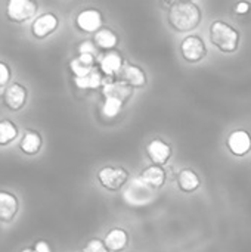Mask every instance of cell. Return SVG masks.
Instances as JSON below:
<instances>
[{"label": "cell", "mask_w": 251, "mask_h": 252, "mask_svg": "<svg viewBox=\"0 0 251 252\" xmlns=\"http://www.w3.org/2000/svg\"><path fill=\"white\" fill-rule=\"evenodd\" d=\"M203 19L200 6L194 1H173L167 10V21L178 32L194 31Z\"/></svg>", "instance_id": "1"}, {"label": "cell", "mask_w": 251, "mask_h": 252, "mask_svg": "<svg viewBox=\"0 0 251 252\" xmlns=\"http://www.w3.org/2000/svg\"><path fill=\"white\" fill-rule=\"evenodd\" d=\"M210 40L223 53H234L240 46V32L231 24L213 21L210 25Z\"/></svg>", "instance_id": "2"}, {"label": "cell", "mask_w": 251, "mask_h": 252, "mask_svg": "<svg viewBox=\"0 0 251 252\" xmlns=\"http://www.w3.org/2000/svg\"><path fill=\"white\" fill-rule=\"evenodd\" d=\"M96 179L104 189H107L109 192H117V190L123 189V186L127 183L129 171L123 167L107 165L98 171Z\"/></svg>", "instance_id": "3"}, {"label": "cell", "mask_w": 251, "mask_h": 252, "mask_svg": "<svg viewBox=\"0 0 251 252\" xmlns=\"http://www.w3.org/2000/svg\"><path fill=\"white\" fill-rule=\"evenodd\" d=\"M38 4L33 0H10L6 4V16L9 21L22 24L37 13Z\"/></svg>", "instance_id": "4"}, {"label": "cell", "mask_w": 251, "mask_h": 252, "mask_svg": "<svg viewBox=\"0 0 251 252\" xmlns=\"http://www.w3.org/2000/svg\"><path fill=\"white\" fill-rule=\"evenodd\" d=\"M180 55L189 63L203 61L207 55V47L200 35H186L180 43Z\"/></svg>", "instance_id": "5"}, {"label": "cell", "mask_w": 251, "mask_h": 252, "mask_svg": "<svg viewBox=\"0 0 251 252\" xmlns=\"http://www.w3.org/2000/svg\"><path fill=\"white\" fill-rule=\"evenodd\" d=\"M96 62H98L99 71L104 74V77H108V78L118 77L121 69L124 68V59L118 50L102 52L101 55H98Z\"/></svg>", "instance_id": "6"}, {"label": "cell", "mask_w": 251, "mask_h": 252, "mask_svg": "<svg viewBox=\"0 0 251 252\" xmlns=\"http://www.w3.org/2000/svg\"><path fill=\"white\" fill-rule=\"evenodd\" d=\"M102 24H104V16L101 10L93 9V7L83 9L75 16L77 28L86 34H96L99 30H102Z\"/></svg>", "instance_id": "7"}, {"label": "cell", "mask_w": 251, "mask_h": 252, "mask_svg": "<svg viewBox=\"0 0 251 252\" xmlns=\"http://www.w3.org/2000/svg\"><path fill=\"white\" fill-rule=\"evenodd\" d=\"M226 148L234 157H246L251 151V136L247 130H232L226 139Z\"/></svg>", "instance_id": "8"}, {"label": "cell", "mask_w": 251, "mask_h": 252, "mask_svg": "<svg viewBox=\"0 0 251 252\" xmlns=\"http://www.w3.org/2000/svg\"><path fill=\"white\" fill-rule=\"evenodd\" d=\"M59 27V18L52 12H44L38 15L31 24V32L36 38H46L55 32Z\"/></svg>", "instance_id": "9"}, {"label": "cell", "mask_w": 251, "mask_h": 252, "mask_svg": "<svg viewBox=\"0 0 251 252\" xmlns=\"http://www.w3.org/2000/svg\"><path fill=\"white\" fill-rule=\"evenodd\" d=\"M145 151L152 165H160V167L167 164L173 154L172 146L161 139H152L151 142H148Z\"/></svg>", "instance_id": "10"}, {"label": "cell", "mask_w": 251, "mask_h": 252, "mask_svg": "<svg viewBox=\"0 0 251 252\" xmlns=\"http://www.w3.org/2000/svg\"><path fill=\"white\" fill-rule=\"evenodd\" d=\"M3 99L10 111H21L28 100V92L21 83H12L6 87Z\"/></svg>", "instance_id": "11"}, {"label": "cell", "mask_w": 251, "mask_h": 252, "mask_svg": "<svg viewBox=\"0 0 251 252\" xmlns=\"http://www.w3.org/2000/svg\"><path fill=\"white\" fill-rule=\"evenodd\" d=\"M102 94H104V99L115 97V99L121 100L123 103H127L133 96V89L118 78L117 80L108 78V81H105L102 86Z\"/></svg>", "instance_id": "12"}, {"label": "cell", "mask_w": 251, "mask_h": 252, "mask_svg": "<svg viewBox=\"0 0 251 252\" xmlns=\"http://www.w3.org/2000/svg\"><path fill=\"white\" fill-rule=\"evenodd\" d=\"M152 190L154 189L148 188L139 179H136L127 186L124 198L130 205H142L143 201H151L152 199Z\"/></svg>", "instance_id": "13"}, {"label": "cell", "mask_w": 251, "mask_h": 252, "mask_svg": "<svg viewBox=\"0 0 251 252\" xmlns=\"http://www.w3.org/2000/svg\"><path fill=\"white\" fill-rule=\"evenodd\" d=\"M143 185H146L148 188L157 190V189H161L164 185H166V180H167V174H166V170L160 165H149L146 168H143L138 177Z\"/></svg>", "instance_id": "14"}, {"label": "cell", "mask_w": 251, "mask_h": 252, "mask_svg": "<svg viewBox=\"0 0 251 252\" xmlns=\"http://www.w3.org/2000/svg\"><path fill=\"white\" fill-rule=\"evenodd\" d=\"M117 78L129 84L132 89H142L146 86V74L138 65L126 63Z\"/></svg>", "instance_id": "15"}, {"label": "cell", "mask_w": 251, "mask_h": 252, "mask_svg": "<svg viewBox=\"0 0 251 252\" xmlns=\"http://www.w3.org/2000/svg\"><path fill=\"white\" fill-rule=\"evenodd\" d=\"M130 242L129 233L121 229V227H112L107 232L105 238H104V244L107 245V248L109 252H121L127 248Z\"/></svg>", "instance_id": "16"}, {"label": "cell", "mask_w": 251, "mask_h": 252, "mask_svg": "<svg viewBox=\"0 0 251 252\" xmlns=\"http://www.w3.org/2000/svg\"><path fill=\"white\" fill-rule=\"evenodd\" d=\"M96 59H98V58L93 56V55H77V56L70 62V69H71L74 78L84 77V75H87L89 72H92V71L98 66Z\"/></svg>", "instance_id": "17"}, {"label": "cell", "mask_w": 251, "mask_h": 252, "mask_svg": "<svg viewBox=\"0 0 251 252\" xmlns=\"http://www.w3.org/2000/svg\"><path fill=\"white\" fill-rule=\"evenodd\" d=\"M18 208H19L18 198L10 192L0 190V221L4 223L12 221L18 213Z\"/></svg>", "instance_id": "18"}, {"label": "cell", "mask_w": 251, "mask_h": 252, "mask_svg": "<svg viewBox=\"0 0 251 252\" xmlns=\"http://www.w3.org/2000/svg\"><path fill=\"white\" fill-rule=\"evenodd\" d=\"M176 183L179 189L185 193H192L200 189L201 186V179L200 176L192 170V168H183L179 171L176 177Z\"/></svg>", "instance_id": "19"}, {"label": "cell", "mask_w": 251, "mask_h": 252, "mask_svg": "<svg viewBox=\"0 0 251 252\" xmlns=\"http://www.w3.org/2000/svg\"><path fill=\"white\" fill-rule=\"evenodd\" d=\"M43 146V139L41 134L36 130H27L19 142V149L25 154V155H37L40 152Z\"/></svg>", "instance_id": "20"}, {"label": "cell", "mask_w": 251, "mask_h": 252, "mask_svg": "<svg viewBox=\"0 0 251 252\" xmlns=\"http://www.w3.org/2000/svg\"><path fill=\"white\" fill-rule=\"evenodd\" d=\"M118 35L109 30V28H102L99 30L95 35H93V43L96 44L98 49H101L102 52H111L115 50V47L118 46Z\"/></svg>", "instance_id": "21"}, {"label": "cell", "mask_w": 251, "mask_h": 252, "mask_svg": "<svg viewBox=\"0 0 251 252\" xmlns=\"http://www.w3.org/2000/svg\"><path fill=\"white\" fill-rule=\"evenodd\" d=\"M105 83V78H104V74L99 71V68L96 66L92 72H89L87 75L84 77H78V78H74V84L77 89L80 90H96V89H102Z\"/></svg>", "instance_id": "22"}, {"label": "cell", "mask_w": 251, "mask_h": 252, "mask_svg": "<svg viewBox=\"0 0 251 252\" xmlns=\"http://www.w3.org/2000/svg\"><path fill=\"white\" fill-rule=\"evenodd\" d=\"M19 136L16 124L10 120H0V146L10 145Z\"/></svg>", "instance_id": "23"}, {"label": "cell", "mask_w": 251, "mask_h": 252, "mask_svg": "<svg viewBox=\"0 0 251 252\" xmlns=\"http://www.w3.org/2000/svg\"><path fill=\"white\" fill-rule=\"evenodd\" d=\"M124 103L115 97H105L101 106V115L107 120H114L123 111Z\"/></svg>", "instance_id": "24"}, {"label": "cell", "mask_w": 251, "mask_h": 252, "mask_svg": "<svg viewBox=\"0 0 251 252\" xmlns=\"http://www.w3.org/2000/svg\"><path fill=\"white\" fill-rule=\"evenodd\" d=\"M83 252H109V250H108L107 245L104 244V239L93 238V239H90V241L84 245Z\"/></svg>", "instance_id": "25"}, {"label": "cell", "mask_w": 251, "mask_h": 252, "mask_svg": "<svg viewBox=\"0 0 251 252\" xmlns=\"http://www.w3.org/2000/svg\"><path fill=\"white\" fill-rule=\"evenodd\" d=\"M96 44L90 40H84L78 44V55H93L98 58L96 55Z\"/></svg>", "instance_id": "26"}, {"label": "cell", "mask_w": 251, "mask_h": 252, "mask_svg": "<svg viewBox=\"0 0 251 252\" xmlns=\"http://www.w3.org/2000/svg\"><path fill=\"white\" fill-rule=\"evenodd\" d=\"M10 80V68L7 63L0 61V87L6 86Z\"/></svg>", "instance_id": "27"}, {"label": "cell", "mask_w": 251, "mask_h": 252, "mask_svg": "<svg viewBox=\"0 0 251 252\" xmlns=\"http://www.w3.org/2000/svg\"><path fill=\"white\" fill-rule=\"evenodd\" d=\"M251 10V4L249 1H240L237 4H234V12L237 15H247L250 13Z\"/></svg>", "instance_id": "28"}, {"label": "cell", "mask_w": 251, "mask_h": 252, "mask_svg": "<svg viewBox=\"0 0 251 252\" xmlns=\"http://www.w3.org/2000/svg\"><path fill=\"white\" fill-rule=\"evenodd\" d=\"M34 251L36 252H52V248H50V245L46 242V241H37L36 244H34Z\"/></svg>", "instance_id": "29"}, {"label": "cell", "mask_w": 251, "mask_h": 252, "mask_svg": "<svg viewBox=\"0 0 251 252\" xmlns=\"http://www.w3.org/2000/svg\"><path fill=\"white\" fill-rule=\"evenodd\" d=\"M21 252H36V251H34V248H24Z\"/></svg>", "instance_id": "30"}]
</instances>
